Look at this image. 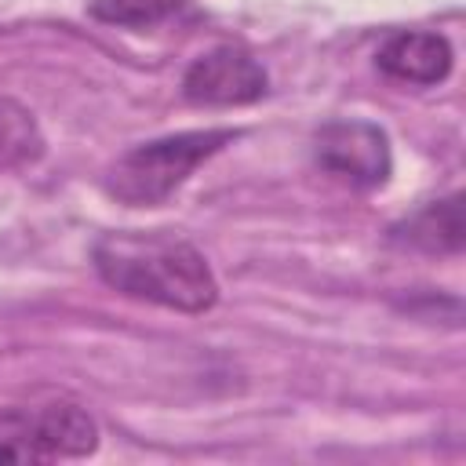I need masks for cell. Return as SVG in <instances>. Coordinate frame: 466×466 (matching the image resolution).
Here are the masks:
<instances>
[{
    "label": "cell",
    "mask_w": 466,
    "mask_h": 466,
    "mask_svg": "<svg viewBox=\"0 0 466 466\" xmlns=\"http://www.w3.org/2000/svg\"><path fill=\"white\" fill-rule=\"evenodd\" d=\"M91 258L98 277L127 299L178 313H204L218 302L215 269L186 237L164 229L106 233L98 237Z\"/></svg>",
    "instance_id": "obj_1"
},
{
    "label": "cell",
    "mask_w": 466,
    "mask_h": 466,
    "mask_svg": "<svg viewBox=\"0 0 466 466\" xmlns=\"http://www.w3.org/2000/svg\"><path fill=\"white\" fill-rule=\"evenodd\" d=\"M233 138L237 131L229 127H208V131H178L142 142L106 171V193L127 208L164 204L204 160H211Z\"/></svg>",
    "instance_id": "obj_2"
},
{
    "label": "cell",
    "mask_w": 466,
    "mask_h": 466,
    "mask_svg": "<svg viewBox=\"0 0 466 466\" xmlns=\"http://www.w3.org/2000/svg\"><path fill=\"white\" fill-rule=\"evenodd\" d=\"M98 448V422L76 400L0 408V462L84 459Z\"/></svg>",
    "instance_id": "obj_3"
},
{
    "label": "cell",
    "mask_w": 466,
    "mask_h": 466,
    "mask_svg": "<svg viewBox=\"0 0 466 466\" xmlns=\"http://www.w3.org/2000/svg\"><path fill=\"white\" fill-rule=\"evenodd\" d=\"M313 160L353 189H379L393 171L390 138L371 120H328L313 135Z\"/></svg>",
    "instance_id": "obj_4"
},
{
    "label": "cell",
    "mask_w": 466,
    "mask_h": 466,
    "mask_svg": "<svg viewBox=\"0 0 466 466\" xmlns=\"http://www.w3.org/2000/svg\"><path fill=\"white\" fill-rule=\"evenodd\" d=\"M269 87L262 62L240 44H218L189 62L182 73V95L193 106H248Z\"/></svg>",
    "instance_id": "obj_5"
},
{
    "label": "cell",
    "mask_w": 466,
    "mask_h": 466,
    "mask_svg": "<svg viewBox=\"0 0 466 466\" xmlns=\"http://www.w3.org/2000/svg\"><path fill=\"white\" fill-rule=\"evenodd\" d=\"M451 58H455V51H451L448 36H441L433 29H397L375 51V66L390 80L411 84V87H433V84L448 80Z\"/></svg>",
    "instance_id": "obj_6"
},
{
    "label": "cell",
    "mask_w": 466,
    "mask_h": 466,
    "mask_svg": "<svg viewBox=\"0 0 466 466\" xmlns=\"http://www.w3.org/2000/svg\"><path fill=\"white\" fill-rule=\"evenodd\" d=\"M462 237H466V222H462V197H441L422 204L419 211H411L408 218H400L390 229V240L411 251H426V255H455L462 251Z\"/></svg>",
    "instance_id": "obj_7"
},
{
    "label": "cell",
    "mask_w": 466,
    "mask_h": 466,
    "mask_svg": "<svg viewBox=\"0 0 466 466\" xmlns=\"http://www.w3.org/2000/svg\"><path fill=\"white\" fill-rule=\"evenodd\" d=\"M44 131L36 124V116L15 102L0 95V171H18L29 167L44 157Z\"/></svg>",
    "instance_id": "obj_8"
},
{
    "label": "cell",
    "mask_w": 466,
    "mask_h": 466,
    "mask_svg": "<svg viewBox=\"0 0 466 466\" xmlns=\"http://www.w3.org/2000/svg\"><path fill=\"white\" fill-rule=\"evenodd\" d=\"M186 7V0H91L87 15L106 25L124 29H153L167 18H175Z\"/></svg>",
    "instance_id": "obj_9"
}]
</instances>
